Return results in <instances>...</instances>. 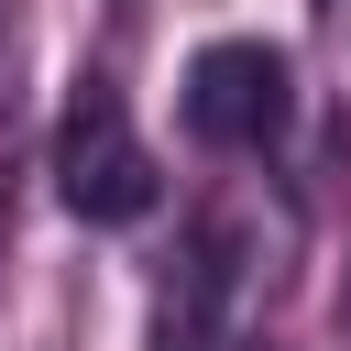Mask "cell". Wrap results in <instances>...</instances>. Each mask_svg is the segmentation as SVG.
<instances>
[{
	"instance_id": "6da1fadb",
	"label": "cell",
	"mask_w": 351,
	"mask_h": 351,
	"mask_svg": "<svg viewBox=\"0 0 351 351\" xmlns=\"http://www.w3.org/2000/svg\"><path fill=\"white\" fill-rule=\"evenodd\" d=\"M55 197L88 230H132V219L165 208V165H154V143H143V121L110 77H77V99L55 121Z\"/></svg>"
},
{
	"instance_id": "7a4b0ae2",
	"label": "cell",
	"mask_w": 351,
	"mask_h": 351,
	"mask_svg": "<svg viewBox=\"0 0 351 351\" xmlns=\"http://www.w3.org/2000/svg\"><path fill=\"white\" fill-rule=\"evenodd\" d=\"M186 132L208 154H263L285 132V55L263 33H219L186 55Z\"/></svg>"
},
{
	"instance_id": "3957f363",
	"label": "cell",
	"mask_w": 351,
	"mask_h": 351,
	"mask_svg": "<svg viewBox=\"0 0 351 351\" xmlns=\"http://www.w3.org/2000/svg\"><path fill=\"white\" fill-rule=\"evenodd\" d=\"M340 329H351V285H340Z\"/></svg>"
},
{
	"instance_id": "277c9868",
	"label": "cell",
	"mask_w": 351,
	"mask_h": 351,
	"mask_svg": "<svg viewBox=\"0 0 351 351\" xmlns=\"http://www.w3.org/2000/svg\"><path fill=\"white\" fill-rule=\"evenodd\" d=\"M230 351H241V340H230Z\"/></svg>"
}]
</instances>
